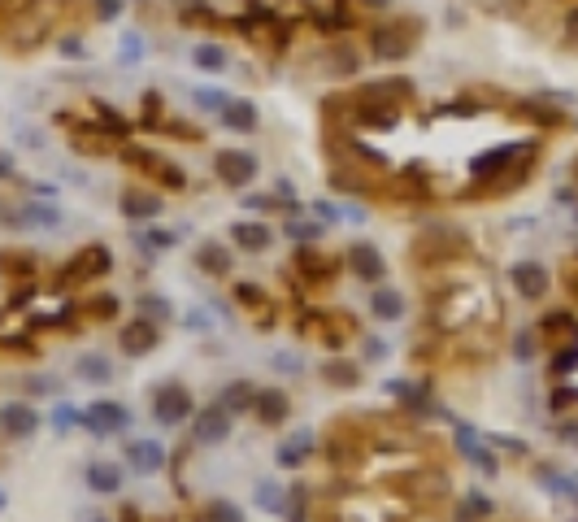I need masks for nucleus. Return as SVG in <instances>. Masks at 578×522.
<instances>
[{"label": "nucleus", "mask_w": 578, "mask_h": 522, "mask_svg": "<svg viewBox=\"0 0 578 522\" xmlns=\"http://www.w3.org/2000/svg\"><path fill=\"white\" fill-rule=\"evenodd\" d=\"M283 231H287L296 244H318L326 226H322V222H314V218H309V222H304V218H287V222H283Z\"/></svg>", "instance_id": "obj_37"}, {"label": "nucleus", "mask_w": 578, "mask_h": 522, "mask_svg": "<svg viewBox=\"0 0 578 522\" xmlns=\"http://www.w3.org/2000/svg\"><path fill=\"white\" fill-rule=\"evenodd\" d=\"M157 344H161V326L153 318L126 322V326H122V336H118V348L126 353V357H148Z\"/></svg>", "instance_id": "obj_10"}, {"label": "nucleus", "mask_w": 578, "mask_h": 522, "mask_svg": "<svg viewBox=\"0 0 578 522\" xmlns=\"http://www.w3.org/2000/svg\"><path fill=\"white\" fill-rule=\"evenodd\" d=\"M218 118H222V126H226V131L253 136V131L261 126V109H257L253 101H248V96H231V101H226V109H222Z\"/></svg>", "instance_id": "obj_18"}, {"label": "nucleus", "mask_w": 578, "mask_h": 522, "mask_svg": "<svg viewBox=\"0 0 578 522\" xmlns=\"http://www.w3.org/2000/svg\"><path fill=\"white\" fill-rule=\"evenodd\" d=\"M118 522H140V514H135V505H122V514Z\"/></svg>", "instance_id": "obj_52"}, {"label": "nucleus", "mask_w": 578, "mask_h": 522, "mask_svg": "<svg viewBox=\"0 0 578 522\" xmlns=\"http://www.w3.org/2000/svg\"><path fill=\"white\" fill-rule=\"evenodd\" d=\"M144 301V314H148V318L157 322V318H165V314H170V305L161 301V296H140Z\"/></svg>", "instance_id": "obj_49"}, {"label": "nucleus", "mask_w": 578, "mask_h": 522, "mask_svg": "<svg viewBox=\"0 0 578 522\" xmlns=\"http://www.w3.org/2000/svg\"><path fill=\"white\" fill-rule=\"evenodd\" d=\"M370 309H374V318L379 322H400L404 318V296L392 292V287H379V292L370 296Z\"/></svg>", "instance_id": "obj_26"}, {"label": "nucleus", "mask_w": 578, "mask_h": 522, "mask_svg": "<svg viewBox=\"0 0 578 522\" xmlns=\"http://www.w3.org/2000/svg\"><path fill=\"white\" fill-rule=\"evenodd\" d=\"M87 9H92V18H96L100 26H114V22H122V14H126V0H87Z\"/></svg>", "instance_id": "obj_41"}, {"label": "nucleus", "mask_w": 578, "mask_h": 522, "mask_svg": "<svg viewBox=\"0 0 578 522\" xmlns=\"http://www.w3.org/2000/svg\"><path fill=\"white\" fill-rule=\"evenodd\" d=\"M235 301L257 314V326H270V322H274V296H270L265 287H257V283H235Z\"/></svg>", "instance_id": "obj_19"}, {"label": "nucleus", "mask_w": 578, "mask_h": 522, "mask_svg": "<svg viewBox=\"0 0 578 522\" xmlns=\"http://www.w3.org/2000/svg\"><path fill=\"white\" fill-rule=\"evenodd\" d=\"M53 427H57V431H65V427H83V414H79V409H65V405H57Z\"/></svg>", "instance_id": "obj_47"}, {"label": "nucleus", "mask_w": 578, "mask_h": 522, "mask_svg": "<svg viewBox=\"0 0 578 522\" xmlns=\"http://www.w3.org/2000/svg\"><path fill=\"white\" fill-rule=\"evenodd\" d=\"M192 409H196V401H192V392L183 387V383H161L157 392H153V418L161 422V427H179V422L192 418Z\"/></svg>", "instance_id": "obj_6"}, {"label": "nucleus", "mask_w": 578, "mask_h": 522, "mask_svg": "<svg viewBox=\"0 0 578 522\" xmlns=\"http://www.w3.org/2000/svg\"><path fill=\"white\" fill-rule=\"evenodd\" d=\"M231 436V409L222 401H214V405H204L196 414V440L200 444H222Z\"/></svg>", "instance_id": "obj_17"}, {"label": "nucleus", "mask_w": 578, "mask_h": 522, "mask_svg": "<svg viewBox=\"0 0 578 522\" xmlns=\"http://www.w3.org/2000/svg\"><path fill=\"white\" fill-rule=\"evenodd\" d=\"M292 266H296L300 279H309V283H331L339 270H344V257H326V253H318L314 244H309V248L300 244V248H296V261H292Z\"/></svg>", "instance_id": "obj_9"}, {"label": "nucleus", "mask_w": 578, "mask_h": 522, "mask_svg": "<svg viewBox=\"0 0 578 522\" xmlns=\"http://www.w3.org/2000/svg\"><path fill=\"white\" fill-rule=\"evenodd\" d=\"M231 244L240 248V253H265L270 244H274V226L270 222H261V218H240V222H231Z\"/></svg>", "instance_id": "obj_13"}, {"label": "nucleus", "mask_w": 578, "mask_h": 522, "mask_svg": "<svg viewBox=\"0 0 578 522\" xmlns=\"http://www.w3.org/2000/svg\"><path fill=\"white\" fill-rule=\"evenodd\" d=\"M409 96H414L409 79L357 83L353 92L326 96L322 118H326V131H396Z\"/></svg>", "instance_id": "obj_1"}, {"label": "nucleus", "mask_w": 578, "mask_h": 522, "mask_svg": "<svg viewBox=\"0 0 578 522\" xmlns=\"http://www.w3.org/2000/svg\"><path fill=\"white\" fill-rule=\"evenodd\" d=\"M9 175H14V161H9L5 153H0V179H9Z\"/></svg>", "instance_id": "obj_53"}, {"label": "nucleus", "mask_w": 578, "mask_h": 522, "mask_svg": "<svg viewBox=\"0 0 578 522\" xmlns=\"http://www.w3.org/2000/svg\"><path fill=\"white\" fill-rule=\"evenodd\" d=\"M192 101H196V109H204V114H222L231 96H226L222 87H196V92H192Z\"/></svg>", "instance_id": "obj_42"}, {"label": "nucleus", "mask_w": 578, "mask_h": 522, "mask_svg": "<svg viewBox=\"0 0 578 522\" xmlns=\"http://www.w3.org/2000/svg\"><path fill=\"white\" fill-rule=\"evenodd\" d=\"M126 462L135 466V475H157L165 466V453L153 440H131L126 444Z\"/></svg>", "instance_id": "obj_24"}, {"label": "nucleus", "mask_w": 578, "mask_h": 522, "mask_svg": "<svg viewBox=\"0 0 578 522\" xmlns=\"http://www.w3.org/2000/svg\"><path fill=\"white\" fill-rule=\"evenodd\" d=\"M561 48H578V0L574 5H565V14H561Z\"/></svg>", "instance_id": "obj_43"}, {"label": "nucleus", "mask_w": 578, "mask_h": 522, "mask_svg": "<svg viewBox=\"0 0 578 522\" xmlns=\"http://www.w3.org/2000/svg\"><path fill=\"white\" fill-rule=\"evenodd\" d=\"M144 53H148L144 35H135V31H122V40H118V65H140Z\"/></svg>", "instance_id": "obj_33"}, {"label": "nucleus", "mask_w": 578, "mask_h": 522, "mask_svg": "<svg viewBox=\"0 0 578 522\" xmlns=\"http://www.w3.org/2000/svg\"><path fill=\"white\" fill-rule=\"evenodd\" d=\"M257 501H261V505H270V514H274V509L283 514V492L274 487V483H261V487H257Z\"/></svg>", "instance_id": "obj_46"}, {"label": "nucleus", "mask_w": 578, "mask_h": 522, "mask_svg": "<svg viewBox=\"0 0 578 522\" xmlns=\"http://www.w3.org/2000/svg\"><path fill=\"white\" fill-rule=\"evenodd\" d=\"M309 453H314V436H309V431H300V436H292V444H283V448H279V466L296 470V466H304Z\"/></svg>", "instance_id": "obj_28"}, {"label": "nucleus", "mask_w": 578, "mask_h": 522, "mask_svg": "<svg viewBox=\"0 0 578 522\" xmlns=\"http://www.w3.org/2000/svg\"><path fill=\"white\" fill-rule=\"evenodd\" d=\"M83 114H87V122H92L96 131H105L109 140H118V144L131 140V118H122L114 105H105V101H96V96H92V101L83 105Z\"/></svg>", "instance_id": "obj_14"}, {"label": "nucleus", "mask_w": 578, "mask_h": 522, "mask_svg": "<svg viewBox=\"0 0 578 522\" xmlns=\"http://www.w3.org/2000/svg\"><path fill=\"white\" fill-rule=\"evenodd\" d=\"M253 414H257L265 427H283V422H287V414H292V405H287V397H283V392H270V387L261 392V387H257Z\"/></svg>", "instance_id": "obj_22"}, {"label": "nucleus", "mask_w": 578, "mask_h": 522, "mask_svg": "<svg viewBox=\"0 0 578 522\" xmlns=\"http://www.w3.org/2000/svg\"><path fill=\"white\" fill-rule=\"evenodd\" d=\"M322 379L331 383V387H357L361 370L353 362H326V366H322Z\"/></svg>", "instance_id": "obj_30"}, {"label": "nucleus", "mask_w": 578, "mask_h": 522, "mask_svg": "<svg viewBox=\"0 0 578 522\" xmlns=\"http://www.w3.org/2000/svg\"><path fill=\"white\" fill-rule=\"evenodd\" d=\"M339 257H344V266L365 283H383V275H387V261H383V253L370 240H353Z\"/></svg>", "instance_id": "obj_7"}, {"label": "nucleus", "mask_w": 578, "mask_h": 522, "mask_svg": "<svg viewBox=\"0 0 578 522\" xmlns=\"http://www.w3.org/2000/svg\"><path fill=\"white\" fill-rule=\"evenodd\" d=\"M92 522H105V518H92Z\"/></svg>", "instance_id": "obj_56"}, {"label": "nucleus", "mask_w": 578, "mask_h": 522, "mask_svg": "<svg viewBox=\"0 0 578 522\" xmlns=\"http://www.w3.org/2000/svg\"><path fill=\"white\" fill-rule=\"evenodd\" d=\"M209 5H214V9H218V0H209ZM231 5H235V9H244V5H248V0H231ZM235 9H231V14H235ZM231 14H226V18H231Z\"/></svg>", "instance_id": "obj_54"}, {"label": "nucleus", "mask_w": 578, "mask_h": 522, "mask_svg": "<svg viewBox=\"0 0 578 522\" xmlns=\"http://www.w3.org/2000/svg\"><path fill=\"white\" fill-rule=\"evenodd\" d=\"M574 522H578V518H574Z\"/></svg>", "instance_id": "obj_57"}, {"label": "nucleus", "mask_w": 578, "mask_h": 522, "mask_svg": "<svg viewBox=\"0 0 578 522\" xmlns=\"http://www.w3.org/2000/svg\"><path fill=\"white\" fill-rule=\"evenodd\" d=\"M365 357H370V362H383V357H387V344H383V340H365Z\"/></svg>", "instance_id": "obj_50"}, {"label": "nucleus", "mask_w": 578, "mask_h": 522, "mask_svg": "<svg viewBox=\"0 0 578 522\" xmlns=\"http://www.w3.org/2000/svg\"><path fill=\"white\" fill-rule=\"evenodd\" d=\"M26 392H31V397H48V392H57V379H48V375H31V379H26Z\"/></svg>", "instance_id": "obj_48"}, {"label": "nucleus", "mask_w": 578, "mask_h": 522, "mask_svg": "<svg viewBox=\"0 0 578 522\" xmlns=\"http://www.w3.org/2000/svg\"><path fill=\"white\" fill-rule=\"evenodd\" d=\"M118 296H109V292H105V296H92V301L83 305V314H87V318L92 322H114L118 318Z\"/></svg>", "instance_id": "obj_40"}, {"label": "nucleus", "mask_w": 578, "mask_h": 522, "mask_svg": "<svg viewBox=\"0 0 578 522\" xmlns=\"http://www.w3.org/2000/svg\"><path fill=\"white\" fill-rule=\"evenodd\" d=\"M118 205H122V218H131V222H153V218H161V209H165V201L157 196V187H126Z\"/></svg>", "instance_id": "obj_15"}, {"label": "nucleus", "mask_w": 578, "mask_h": 522, "mask_svg": "<svg viewBox=\"0 0 578 522\" xmlns=\"http://www.w3.org/2000/svg\"><path fill=\"white\" fill-rule=\"evenodd\" d=\"M214 175H218L222 187L240 192V187H248L261 175V161L253 153H240V148H222L218 157H214Z\"/></svg>", "instance_id": "obj_5"}, {"label": "nucleus", "mask_w": 578, "mask_h": 522, "mask_svg": "<svg viewBox=\"0 0 578 522\" xmlns=\"http://www.w3.org/2000/svg\"><path fill=\"white\" fill-rule=\"evenodd\" d=\"M574 370H578V336L557 344V348H553V362H548V375H553V379H565V375H574Z\"/></svg>", "instance_id": "obj_27"}, {"label": "nucleus", "mask_w": 578, "mask_h": 522, "mask_svg": "<svg viewBox=\"0 0 578 522\" xmlns=\"http://www.w3.org/2000/svg\"><path fill=\"white\" fill-rule=\"evenodd\" d=\"M422 18L418 14H396V18L365 22V57L379 65H396V61L414 57V48L422 44Z\"/></svg>", "instance_id": "obj_2"}, {"label": "nucleus", "mask_w": 578, "mask_h": 522, "mask_svg": "<svg viewBox=\"0 0 578 522\" xmlns=\"http://www.w3.org/2000/svg\"><path fill=\"white\" fill-rule=\"evenodd\" d=\"M0 275H14V279H35V257L26 248H5L0 253Z\"/></svg>", "instance_id": "obj_25"}, {"label": "nucleus", "mask_w": 578, "mask_h": 522, "mask_svg": "<svg viewBox=\"0 0 578 522\" xmlns=\"http://www.w3.org/2000/svg\"><path fill=\"white\" fill-rule=\"evenodd\" d=\"M487 514H492V501H487L483 492H470V497L457 505V514H453V518H457V522H483Z\"/></svg>", "instance_id": "obj_35"}, {"label": "nucleus", "mask_w": 578, "mask_h": 522, "mask_svg": "<svg viewBox=\"0 0 578 522\" xmlns=\"http://www.w3.org/2000/svg\"><path fill=\"white\" fill-rule=\"evenodd\" d=\"M574 183H578V161H574Z\"/></svg>", "instance_id": "obj_55"}, {"label": "nucleus", "mask_w": 578, "mask_h": 522, "mask_svg": "<svg viewBox=\"0 0 578 522\" xmlns=\"http://www.w3.org/2000/svg\"><path fill=\"white\" fill-rule=\"evenodd\" d=\"M322 75H331V79H353V75H357L361 70V53L357 48H353V44H348V35H335V40L326 44V53H322Z\"/></svg>", "instance_id": "obj_11"}, {"label": "nucleus", "mask_w": 578, "mask_h": 522, "mask_svg": "<svg viewBox=\"0 0 578 522\" xmlns=\"http://www.w3.org/2000/svg\"><path fill=\"white\" fill-rule=\"evenodd\" d=\"M357 5L365 9V14H387V9H392L396 0H357Z\"/></svg>", "instance_id": "obj_51"}, {"label": "nucleus", "mask_w": 578, "mask_h": 522, "mask_svg": "<svg viewBox=\"0 0 578 522\" xmlns=\"http://www.w3.org/2000/svg\"><path fill=\"white\" fill-rule=\"evenodd\" d=\"M170 118L165 114V105H161V92H144V105H140V118H135V126H144V131H161V122Z\"/></svg>", "instance_id": "obj_29"}, {"label": "nucleus", "mask_w": 578, "mask_h": 522, "mask_svg": "<svg viewBox=\"0 0 578 522\" xmlns=\"http://www.w3.org/2000/svg\"><path fill=\"white\" fill-rule=\"evenodd\" d=\"M509 279H513V292H518L522 301H543V296L553 292V275H548L539 261H518V266L509 270Z\"/></svg>", "instance_id": "obj_8"}, {"label": "nucleus", "mask_w": 578, "mask_h": 522, "mask_svg": "<svg viewBox=\"0 0 578 522\" xmlns=\"http://www.w3.org/2000/svg\"><path fill=\"white\" fill-rule=\"evenodd\" d=\"M200 522H244V514L231 501H214L209 509H204V518Z\"/></svg>", "instance_id": "obj_44"}, {"label": "nucleus", "mask_w": 578, "mask_h": 522, "mask_svg": "<svg viewBox=\"0 0 578 522\" xmlns=\"http://www.w3.org/2000/svg\"><path fill=\"white\" fill-rule=\"evenodd\" d=\"M535 336H543L548 344H565L578 336V318L570 314V309H553V314H543V322H539Z\"/></svg>", "instance_id": "obj_21"}, {"label": "nucleus", "mask_w": 578, "mask_h": 522, "mask_svg": "<svg viewBox=\"0 0 578 522\" xmlns=\"http://www.w3.org/2000/svg\"><path fill=\"white\" fill-rule=\"evenodd\" d=\"M253 401H257V387L253 383H231L226 392H222V405L235 414V409H253Z\"/></svg>", "instance_id": "obj_39"}, {"label": "nucleus", "mask_w": 578, "mask_h": 522, "mask_svg": "<svg viewBox=\"0 0 578 522\" xmlns=\"http://www.w3.org/2000/svg\"><path fill=\"white\" fill-rule=\"evenodd\" d=\"M126 422H131V414L122 409L118 401H96L83 409V427L92 431V436H114V431H126Z\"/></svg>", "instance_id": "obj_12"}, {"label": "nucleus", "mask_w": 578, "mask_h": 522, "mask_svg": "<svg viewBox=\"0 0 578 522\" xmlns=\"http://www.w3.org/2000/svg\"><path fill=\"white\" fill-rule=\"evenodd\" d=\"M122 157H126V166H135L153 187H161V192H183V187H187L183 166H179V161H170L165 153H153V148H144V144L126 140V144H122Z\"/></svg>", "instance_id": "obj_3"}, {"label": "nucleus", "mask_w": 578, "mask_h": 522, "mask_svg": "<svg viewBox=\"0 0 578 522\" xmlns=\"http://www.w3.org/2000/svg\"><path fill=\"white\" fill-rule=\"evenodd\" d=\"M57 53L65 61H87V40H83V31H75V26H70V31H57Z\"/></svg>", "instance_id": "obj_32"}, {"label": "nucleus", "mask_w": 578, "mask_h": 522, "mask_svg": "<svg viewBox=\"0 0 578 522\" xmlns=\"http://www.w3.org/2000/svg\"><path fill=\"white\" fill-rule=\"evenodd\" d=\"M35 427H40V414H35V405H0V436L5 440H26V436H35Z\"/></svg>", "instance_id": "obj_16"}, {"label": "nucleus", "mask_w": 578, "mask_h": 522, "mask_svg": "<svg viewBox=\"0 0 578 522\" xmlns=\"http://www.w3.org/2000/svg\"><path fill=\"white\" fill-rule=\"evenodd\" d=\"M135 240H140L144 253H161V248H174V244H179V231H170V226H148Z\"/></svg>", "instance_id": "obj_31"}, {"label": "nucleus", "mask_w": 578, "mask_h": 522, "mask_svg": "<svg viewBox=\"0 0 578 522\" xmlns=\"http://www.w3.org/2000/svg\"><path fill=\"white\" fill-rule=\"evenodd\" d=\"M109 270H114V253H109L105 244H83L79 253L57 270V287L61 292H65V287L75 292V287H87V283L105 279Z\"/></svg>", "instance_id": "obj_4"}, {"label": "nucleus", "mask_w": 578, "mask_h": 522, "mask_svg": "<svg viewBox=\"0 0 578 522\" xmlns=\"http://www.w3.org/2000/svg\"><path fill=\"white\" fill-rule=\"evenodd\" d=\"M87 483H92V492H118L122 487V475H118V466H92L87 470Z\"/></svg>", "instance_id": "obj_38"}, {"label": "nucleus", "mask_w": 578, "mask_h": 522, "mask_svg": "<svg viewBox=\"0 0 578 522\" xmlns=\"http://www.w3.org/2000/svg\"><path fill=\"white\" fill-rule=\"evenodd\" d=\"M22 222H31V226H57L61 214L53 209V205H40V201H22Z\"/></svg>", "instance_id": "obj_36"}, {"label": "nucleus", "mask_w": 578, "mask_h": 522, "mask_svg": "<svg viewBox=\"0 0 578 522\" xmlns=\"http://www.w3.org/2000/svg\"><path fill=\"white\" fill-rule=\"evenodd\" d=\"M196 266L200 270H209V275H231V266H235V257H231V248L226 244H218V240H204V244H196Z\"/></svg>", "instance_id": "obj_23"}, {"label": "nucleus", "mask_w": 578, "mask_h": 522, "mask_svg": "<svg viewBox=\"0 0 578 522\" xmlns=\"http://www.w3.org/2000/svg\"><path fill=\"white\" fill-rule=\"evenodd\" d=\"M79 379H87V383H109V379H114V370H109V362H105L100 353H83V357H79Z\"/></svg>", "instance_id": "obj_34"}, {"label": "nucleus", "mask_w": 578, "mask_h": 522, "mask_svg": "<svg viewBox=\"0 0 578 522\" xmlns=\"http://www.w3.org/2000/svg\"><path fill=\"white\" fill-rule=\"evenodd\" d=\"M192 65L204 70V75H226V70H231V53H226V44H218V40H200L196 48H192Z\"/></svg>", "instance_id": "obj_20"}, {"label": "nucleus", "mask_w": 578, "mask_h": 522, "mask_svg": "<svg viewBox=\"0 0 578 522\" xmlns=\"http://www.w3.org/2000/svg\"><path fill=\"white\" fill-rule=\"evenodd\" d=\"M513 353H518V362H531V357L539 353L535 331H518V340H513Z\"/></svg>", "instance_id": "obj_45"}]
</instances>
